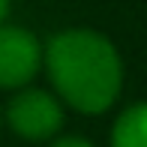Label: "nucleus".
Segmentation results:
<instances>
[{"label": "nucleus", "mask_w": 147, "mask_h": 147, "mask_svg": "<svg viewBox=\"0 0 147 147\" xmlns=\"http://www.w3.org/2000/svg\"><path fill=\"white\" fill-rule=\"evenodd\" d=\"M42 69L57 99L81 114H102L123 90V60L108 36L90 27L60 30L42 45Z\"/></svg>", "instance_id": "nucleus-1"}, {"label": "nucleus", "mask_w": 147, "mask_h": 147, "mask_svg": "<svg viewBox=\"0 0 147 147\" xmlns=\"http://www.w3.org/2000/svg\"><path fill=\"white\" fill-rule=\"evenodd\" d=\"M3 123L24 141H48L63 129V102L51 90L18 87L3 108Z\"/></svg>", "instance_id": "nucleus-2"}, {"label": "nucleus", "mask_w": 147, "mask_h": 147, "mask_svg": "<svg viewBox=\"0 0 147 147\" xmlns=\"http://www.w3.org/2000/svg\"><path fill=\"white\" fill-rule=\"evenodd\" d=\"M42 69V42L15 24H0V87L18 90L27 87Z\"/></svg>", "instance_id": "nucleus-3"}, {"label": "nucleus", "mask_w": 147, "mask_h": 147, "mask_svg": "<svg viewBox=\"0 0 147 147\" xmlns=\"http://www.w3.org/2000/svg\"><path fill=\"white\" fill-rule=\"evenodd\" d=\"M111 147H147V102L120 111L111 126Z\"/></svg>", "instance_id": "nucleus-4"}, {"label": "nucleus", "mask_w": 147, "mask_h": 147, "mask_svg": "<svg viewBox=\"0 0 147 147\" xmlns=\"http://www.w3.org/2000/svg\"><path fill=\"white\" fill-rule=\"evenodd\" d=\"M51 147H93V141H87L81 135H66V138H57Z\"/></svg>", "instance_id": "nucleus-5"}, {"label": "nucleus", "mask_w": 147, "mask_h": 147, "mask_svg": "<svg viewBox=\"0 0 147 147\" xmlns=\"http://www.w3.org/2000/svg\"><path fill=\"white\" fill-rule=\"evenodd\" d=\"M9 9H12V0H0V24L9 18Z\"/></svg>", "instance_id": "nucleus-6"}, {"label": "nucleus", "mask_w": 147, "mask_h": 147, "mask_svg": "<svg viewBox=\"0 0 147 147\" xmlns=\"http://www.w3.org/2000/svg\"><path fill=\"white\" fill-rule=\"evenodd\" d=\"M0 126H3V108H0Z\"/></svg>", "instance_id": "nucleus-7"}]
</instances>
